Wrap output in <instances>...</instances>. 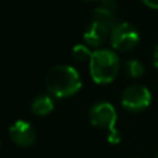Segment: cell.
Instances as JSON below:
<instances>
[{
	"instance_id": "obj_1",
	"label": "cell",
	"mask_w": 158,
	"mask_h": 158,
	"mask_svg": "<svg viewBox=\"0 0 158 158\" xmlns=\"http://www.w3.org/2000/svg\"><path fill=\"white\" fill-rule=\"evenodd\" d=\"M47 92L57 98L77 94L82 87L81 75L71 65H56L46 75Z\"/></svg>"
},
{
	"instance_id": "obj_2",
	"label": "cell",
	"mask_w": 158,
	"mask_h": 158,
	"mask_svg": "<svg viewBox=\"0 0 158 158\" xmlns=\"http://www.w3.org/2000/svg\"><path fill=\"white\" fill-rule=\"evenodd\" d=\"M89 64L92 79L98 85L111 83L119 72V57L112 50L100 49L93 52Z\"/></svg>"
},
{
	"instance_id": "obj_3",
	"label": "cell",
	"mask_w": 158,
	"mask_h": 158,
	"mask_svg": "<svg viewBox=\"0 0 158 158\" xmlns=\"http://www.w3.org/2000/svg\"><path fill=\"white\" fill-rule=\"evenodd\" d=\"M139 40V31L129 22H118L110 33L111 46L118 52H129L135 49Z\"/></svg>"
},
{
	"instance_id": "obj_4",
	"label": "cell",
	"mask_w": 158,
	"mask_h": 158,
	"mask_svg": "<svg viewBox=\"0 0 158 158\" xmlns=\"http://www.w3.org/2000/svg\"><path fill=\"white\" fill-rule=\"evenodd\" d=\"M121 103L128 111L140 112L151 104V92L142 85H132L123 90Z\"/></svg>"
},
{
	"instance_id": "obj_5",
	"label": "cell",
	"mask_w": 158,
	"mask_h": 158,
	"mask_svg": "<svg viewBox=\"0 0 158 158\" xmlns=\"http://www.w3.org/2000/svg\"><path fill=\"white\" fill-rule=\"evenodd\" d=\"M89 119L93 126L98 129H106V131H112L115 129L117 123V110L110 103H97L90 108Z\"/></svg>"
},
{
	"instance_id": "obj_6",
	"label": "cell",
	"mask_w": 158,
	"mask_h": 158,
	"mask_svg": "<svg viewBox=\"0 0 158 158\" xmlns=\"http://www.w3.org/2000/svg\"><path fill=\"white\" fill-rule=\"evenodd\" d=\"M117 8L118 4L115 0H100L98 6L92 13V21L112 31V28L118 24Z\"/></svg>"
},
{
	"instance_id": "obj_7",
	"label": "cell",
	"mask_w": 158,
	"mask_h": 158,
	"mask_svg": "<svg viewBox=\"0 0 158 158\" xmlns=\"http://www.w3.org/2000/svg\"><path fill=\"white\" fill-rule=\"evenodd\" d=\"M11 140L19 147H29L36 142V131L28 121H15L8 129Z\"/></svg>"
},
{
	"instance_id": "obj_8",
	"label": "cell",
	"mask_w": 158,
	"mask_h": 158,
	"mask_svg": "<svg viewBox=\"0 0 158 158\" xmlns=\"http://www.w3.org/2000/svg\"><path fill=\"white\" fill-rule=\"evenodd\" d=\"M110 33H111V31L107 29L106 27L92 21V24L87 27V29L85 31V33H83V40L86 42L87 46L100 47L101 44L107 40Z\"/></svg>"
},
{
	"instance_id": "obj_9",
	"label": "cell",
	"mask_w": 158,
	"mask_h": 158,
	"mask_svg": "<svg viewBox=\"0 0 158 158\" xmlns=\"http://www.w3.org/2000/svg\"><path fill=\"white\" fill-rule=\"evenodd\" d=\"M54 110V101L49 94H39L31 103V111L38 117L49 115Z\"/></svg>"
},
{
	"instance_id": "obj_10",
	"label": "cell",
	"mask_w": 158,
	"mask_h": 158,
	"mask_svg": "<svg viewBox=\"0 0 158 158\" xmlns=\"http://www.w3.org/2000/svg\"><path fill=\"white\" fill-rule=\"evenodd\" d=\"M126 71L131 78H140L144 74V65L139 60H129L126 63Z\"/></svg>"
},
{
	"instance_id": "obj_11",
	"label": "cell",
	"mask_w": 158,
	"mask_h": 158,
	"mask_svg": "<svg viewBox=\"0 0 158 158\" xmlns=\"http://www.w3.org/2000/svg\"><path fill=\"white\" fill-rule=\"evenodd\" d=\"M92 54L93 53L90 52L86 44H77V46L72 49V56H74V58L78 61H86V60L90 61Z\"/></svg>"
},
{
	"instance_id": "obj_12",
	"label": "cell",
	"mask_w": 158,
	"mask_h": 158,
	"mask_svg": "<svg viewBox=\"0 0 158 158\" xmlns=\"http://www.w3.org/2000/svg\"><path fill=\"white\" fill-rule=\"evenodd\" d=\"M107 140L111 144H118L121 143V132L118 129H112V131L108 132V136H107Z\"/></svg>"
},
{
	"instance_id": "obj_13",
	"label": "cell",
	"mask_w": 158,
	"mask_h": 158,
	"mask_svg": "<svg viewBox=\"0 0 158 158\" xmlns=\"http://www.w3.org/2000/svg\"><path fill=\"white\" fill-rule=\"evenodd\" d=\"M147 7L153 8V10H158V0H142Z\"/></svg>"
},
{
	"instance_id": "obj_14",
	"label": "cell",
	"mask_w": 158,
	"mask_h": 158,
	"mask_svg": "<svg viewBox=\"0 0 158 158\" xmlns=\"http://www.w3.org/2000/svg\"><path fill=\"white\" fill-rule=\"evenodd\" d=\"M153 64H154V67L158 69V44L156 46L154 53H153Z\"/></svg>"
},
{
	"instance_id": "obj_15",
	"label": "cell",
	"mask_w": 158,
	"mask_h": 158,
	"mask_svg": "<svg viewBox=\"0 0 158 158\" xmlns=\"http://www.w3.org/2000/svg\"><path fill=\"white\" fill-rule=\"evenodd\" d=\"M83 2H97V0H83ZM100 2V0H98Z\"/></svg>"
},
{
	"instance_id": "obj_16",
	"label": "cell",
	"mask_w": 158,
	"mask_h": 158,
	"mask_svg": "<svg viewBox=\"0 0 158 158\" xmlns=\"http://www.w3.org/2000/svg\"><path fill=\"white\" fill-rule=\"evenodd\" d=\"M156 158H158V154H157V157H156Z\"/></svg>"
}]
</instances>
